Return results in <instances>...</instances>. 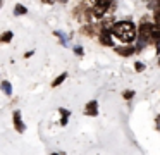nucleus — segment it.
Wrapping results in <instances>:
<instances>
[{
	"mask_svg": "<svg viewBox=\"0 0 160 155\" xmlns=\"http://www.w3.org/2000/svg\"><path fill=\"white\" fill-rule=\"evenodd\" d=\"M112 33H114L121 41H124V43H131L136 38V28L131 21H122V23L115 24Z\"/></svg>",
	"mask_w": 160,
	"mask_h": 155,
	"instance_id": "nucleus-1",
	"label": "nucleus"
},
{
	"mask_svg": "<svg viewBox=\"0 0 160 155\" xmlns=\"http://www.w3.org/2000/svg\"><path fill=\"white\" fill-rule=\"evenodd\" d=\"M91 16H95L93 14V9H91V5H86V3H79V5L76 7V10H74V17H76L78 21H81V23H91Z\"/></svg>",
	"mask_w": 160,
	"mask_h": 155,
	"instance_id": "nucleus-2",
	"label": "nucleus"
},
{
	"mask_svg": "<svg viewBox=\"0 0 160 155\" xmlns=\"http://www.w3.org/2000/svg\"><path fill=\"white\" fill-rule=\"evenodd\" d=\"M152 31H153V24L152 23H141L138 38H141V40H145L146 43H148V41H152Z\"/></svg>",
	"mask_w": 160,
	"mask_h": 155,
	"instance_id": "nucleus-3",
	"label": "nucleus"
},
{
	"mask_svg": "<svg viewBox=\"0 0 160 155\" xmlns=\"http://www.w3.org/2000/svg\"><path fill=\"white\" fill-rule=\"evenodd\" d=\"M112 31H102L100 33V43L105 47H114V40H112Z\"/></svg>",
	"mask_w": 160,
	"mask_h": 155,
	"instance_id": "nucleus-4",
	"label": "nucleus"
},
{
	"mask_svg": "<svg viewBox=\"0 0 160 155\" xmlns=\"http://www.w3.org/2000/svg\"><path fill=\"white\" fill-rule=\"evenodd\" d=\"M12 117H14V127L19 131V133H24L26 126H24V122L21 121V112H19V110H16V112L12 114Z\"/></svg>",
	"mask_w": 160,
	"mask_h": 155,
	"instance_id": "nucleus-5",
	"label": "nucleus"
},
{
	"mask_svg": "<svg viewBox=\"0 0 160 155\" xmlns=\"http://www.w3.org/2000/svg\"><path fill=\"white\" fill-rule=\"evenodd\" d=\"M115 52H117L121 57H129L136 52V47H115Z\"/></svg>",
	"mask_w": 160,
	"mask_h": 155,
	"instance_id": "nucleus-6",
	"label": "nucleus"
},
{
	"mask_svg": "<svg viewBox=\"0 0 160 155\" xmlns=\"http://www.w3.org/2000/svg\"><path fill=\"white\" fill-rule=\"evenodd\" d=\"M84 112H86V116H97L98 114V102L97 100H91V102L86 105Z\"/></svg>",
	"mask_w": 160,
	"mask_h": 155,
	"instance_id": "nucleus-7",
	"label": "nucleus"
},
{
	"mask_svg": "<svg viewBox=\"0 0 160 155\" xmlns=\"http://www.w3.org/2000/svg\"><path fill=\"white\" fill-rule=\"evenodd\" d=\"M100 24H102V31H112V29H114V26H115V23L110 19V17H107V19H102Z\"/></svg>",
	"mask_w": 160,
	"mask_h": 155,
	"instance_id": "nucleus-8",
	"label": "nucleus"
},
{
	"mask_svg": "<svg viewBox=\"0 0 160 155\" xmlns=\"http://www.w3.org/2000/svg\"><path fill=\"white\" fill-rule=\"evenodd\" d=\"M152 41L158 43L160 41V24H153V31H152Z\"/></svg>",
	"mask_w": 160,
	"mask_h": 155,
	"instance_id": "nucleus-9",
	"label": "nucleus"
},
{
	"mask_svg": "<svg viewBox=\"0 0 160 155\" xmlns=\"http://www.w3.org/2000/svg\"><path fill=\"white\" fill-rule=\"evenodd\" d=\"M0 88H2V91H4L7 96H11V95H12V85H11L9 81H4L2 85H0Z\"/></svg>",
	"mask_w": 160,
	"mask_h": 155,
	"instance_id": "nucleus-10",
	"label": "nucleus"
},
{
	"mask_svg": "<svg viewBox=\"0 0 160 155\" xmlns=\"http://www.w3.org/2000/svg\"><path fill=\"white\" fill-rule=\"evenodd\" d=\"M26 12H28V9H26L24 5H21V3H18V5H16V9H14L16 16H24Z\"/></svg>",
	"mask_w": 160,
	"mask_h": 155,
	"instance_id": "nucleus-11",
	"label": "nucleus"
},
{
	"mask_svg": "<svg viewBox=\"0 0 160 155\" xmlns=\"http://www.w3.org/2000/svg\"><path fill=\"white\" fill-rule=\"evenodd\" d=\"M66 78H67V72H62V74H60L59 78H55V79H53L52 86H53V88H57V86H59V85H60V83H62V81H64V79H66Z\"/></svg>",
	"mask_w": 160,
	"mask_h": 155,
	"instance_id": "nucleus-12",
	"label": "nucleus"
},
{
	"mask_svg": "<svg viewBox=\"0 0 160 155\" xmlns=\"http://www.w3.org/2000/svg\"><path fill=\"white\" fill-rule=\"evenodd\" d=\"M11 40H12V31H5V33L0 36V41H2V43H9Z\"/></svg>",
	"mask_w": 160,
	"mask_h": 155,
	"instance_id": "nucleus-13",
	"label": "nucleus"
},
{
	"mask_svg": "<svg viewBox=\"0 0 160 155\" xmlns=\"http://www.w3.org/2000/svg\"><path fill=\"white\" fill-rule=\"evenodd\" d=\"M134 69H136L138 72H141L143 69H145V64H143V62H136V64H134Z\"/></svg>",
	"mask_w": 160,
	"mask_h": 155,
	"instance_id": "nucleus-14",
	"label": "nucleus"
},
{
	"mask_svg": "<svg viewBox=\"0 0 160 155\" xmlns=\"http://www.w3.org/2000/svg\"><path fill=\"white\" fill-rule=\"evenodd\" d=\"M55 34H57V36H59V38H60V41H62V43H64V45H66V43H67V40H66V36H64V33H60V31H55Z\"/></svg>",
	"mask_w": 160,
	"mask_h": 155,
	"instance_id": "nucleus-15",
	"label": "nucleus"
},
{
	"mask_svg": "<svg viewBox=\"0 0 160 155\" xmlns=\"http://www.w3.org/2000/svg\"><path fill=\"white\" fill-rule=\"evenodd\" d=\"M132 96H134V91H124V98H126V100L132 98Z\"/></svg>",
	"mask_w": 160,
	"mask_h": 155,
	"instance_id": "nucleus-16",
	"label": "nucleus"
},
{
	"mask_svg": "<svg viewBox=\"0 0 160 155\" xmlns=\"http://www.w3.org/2000/svg\"><path fill=\"white\" fill-rule=\"evenodd\" d=\"M59 112H60V116H64V117H69L71 116V112H69V110H66V109H60Z\"/></svg>",
	"mask_w": 160,
	"mask_h": 155,
	"instance_id": "nucleus-17",
	"label": "nucleus"
},
{
	"mask_svg": "<svg viewBox=\"0 0 160 155\" xmlns=\"http://www.w3.org/2000/svg\"><path fill=\"white\" fill-rule=\"evenodd\" d=\"M93 2H97V0H78V3H86V5H91Z\"/></svg>",
	"mask_w": 160,
	"mask_h": 155,
	"instance_id": "nucleus-18",
	"label": "nucleus"
},
{
	"mask_svg": "<svg viewBox=\"0 0 160 155\" xmlns=\"http://www.w3.org/2000/svg\"><path fill=\"white\" fill-rule=\"evenodd\" d=\"M74 52H76L78 55H83V47H79V45H78V47H74Z\"/></svg>",
	"mask_w": 160,
	"mask_h": 155,
	"instance_id": "nucleus-19",
	"label": "nucleus"
},
{
	"mask_svg": "<svg viewBox=\"0 0 160 155\" xmlns=\"http://www.w3.org/2000/svg\"><path fill=\"white\" fill-rule=\"evenodd\" d=\"M155 23H157V24H160V9L155 12Z\"/></svg>",
	"mask_w": 160,
	"mask_h": 155,
	"instance_id": "nucleus-20",
	"label": "nucleus"
},
{
	"mask_svg": "<svg viewBox=\"0 0 160 155\" xmlns=\"http://www.w3.org/2000/svg\"><path fill=\"white\" fill-rule=\"evenodd\" d=\"M60 124H62V126H66V124H67V117L62 116V121H60Z\"/></svg>",
	"mask_w": 160,
	"mask_h": 155,
	"instance_id": "nucleus-21",
	"label": "nucleus"
},
{
	"mask_svg": "<svg viewBox=\"0 0 160 155\" xmlns=\"http://www.w3.org/2000/svg\"><path fill=\"white\" fill-rule=\"evenodd\" d=\"M0 2H2V0H0Z\"/></svg>",
	"mask_w": 160,
	"mask_h": 155,
	"instance_id": "nucleus-22",
	"label": "nucleus"
}]
</instances>
